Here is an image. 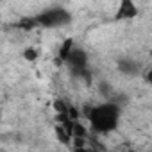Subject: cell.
<instances>
[{"instance_id":"1","label":"cell","mask_w":152,"mask_h":152,"mask_svg":"<svg viewBox=\"0 0 152 152\" xmlns=\"http://www.w3.org/2000/svg\"><path fill=\"white\" fill-rule=\"evenodd\" d=\"M122 116V109L115 102H104L93 106L90 111H86V118L90 122V129L95 134H109L118 127Z\"/></svg>"},{"instance_id":"2","label":"cell","mask_w":152,"mask_h":152,"mask_svg":"<svg viewBox=\"0 0 152 152\" xmlns=\"http://www.w3.org/2000/svg\"><path fill=\"white\" fill-rule=\"evenodd\" d=\"M68 13L63 11V9H48L45 11L43 15L36 16V25H45V27H57V25H63L68 22Z\"/></svg>"},{"instance_id":"3","label":"cell","mask_w":152,"mask_h":152,"mask_svg":"<svg viewBox=\"0 0 152 152\" xmlns=\"http://www.w3.org/2000/svg\"><path fill=\"white\" fill-rule=\"evenodd\" d=\"M138 13H140V9H138V6H136V2L134 0H120V6H118V9H116V20H132V18H136L138 16Z\"/></svg>"},{"instance_id":"4","label":"cell","mask_w":152,"mask_h":152,"mask_svg":"<svg viewBox=\"0 0 152 152\" xmlns=\"http://www.w3.org/2000/svg\"><path fill=\"white\" fill-rule=\"evenodd\" d=\"M38 56H39V52H38V48H34V47H29V48L23 50V59H27V61H36Z\"/></svg>"}]
</instances>
